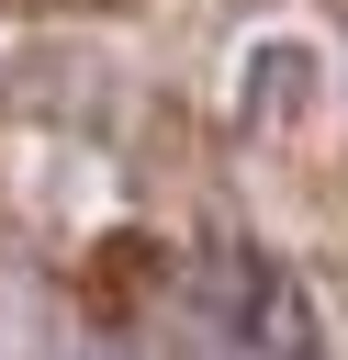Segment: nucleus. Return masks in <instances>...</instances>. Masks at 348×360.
Instances as JSON below:
<instances>
[{"label":"nucleus","instance_id":"nucleus-1","mask_svg":"<svg viewBox=\"0 0 348 360\" xmlns=\"http://www.w3.org/2000/svg\"><path fill=\"white\" fill-rule=\"evenodd\" d=\"M225 326L247 338V360H314V315L269 259H225Z\"/></svg>","mask_w":348,"mask_h":360}]
</instances>
